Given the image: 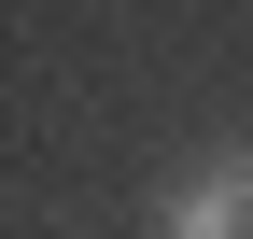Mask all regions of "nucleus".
<instances>
[{"label": "nucleus", "instance_id": "nucleus-1", "mask_svg": "<svg viewBox=\"0 0 253 239\" xmlns=\"http://www.w3.org/2000/svg\"><path fill=\"white\" fill-rule=\"evenodd\" d=\"M155 225L169 239H253V141H211V155L155 197Z\"/></svg>", "mask_w": 253, "mask_h": 239}]
</instances>
